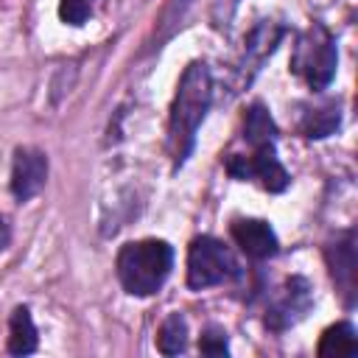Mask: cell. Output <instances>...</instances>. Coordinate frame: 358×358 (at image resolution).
Instances as JSON below:
<instances>
[{"label":"cell","mask_w":358,"mask_h":358,"mask_svg":"<svg viewBox=\"0 0 358 358\" xmlns=\"http://www.w3.org/2000/svg\"><path fill=\"white\" fill-rule=\"evenodd\" d=\"M229 235L241 246V252L252 260H268L280 249L274 229L263 218H235L229 224Z\"/></svg>","instance_id":"cell-9"},{"label":"cell","mask_w":358,"mask_h":358,"mask_svg":"<svg viewBox=\"0 0 358 358\" xmlns=\"http://www.w3.org/2000/svg\"><path fill=\"white\" fill-rule=\"evenodd\" d=\"M213 101V76L204 62H190L179 78L173 103H171V117H168V154L173 159V171H179L193 145L199 126L210 109Z\"/></svg>","instance_id":"cell-1"},{"label":"cell","mask_w":358,"mask_h":358,"mask_svg":"<svg viewBox=\"0 0 358 358\" xmlns=\"http://www.w3.org/2000/svg\"><path fill=\"white\" fill-rule=\"evenodd\" d=\"M316 352H319L322 358H330V355H333V358H352V355H358V336H355V327H352L350 322H336V324H330V327L322 333Z\"/></svg>","instance_id":"cell-13"},{"label":"cell","mask_w":358,"mask_h":358,"mask_svg":"<svg viewBox=\"0 0 358 358\" xmlns=\"http://www.w3.org/2000/svg\"><path fill=\"white\" fill-rule=\"evenodd\" d=\"M36 347H39V338H36V324L31 319V310L25 305H17L8 319V352L31 355L36 352Z\"/></svg>","instance_id":"cell-11"},{"label":"cell","mask_w":358,"mask_h":358,"mask_svg":"<svg viewBox=\"0 0 358 358\" xmlns=\"http://www.w3.org/2000/svg\"><path fill=\"white\" fill-rule=\"evenodd\" d=\"M336 67H338V50L333 34L322 22L308 25L296 36L291 53V73L299 76L310 90H324L333 81Z\"/></svg>","instance_id":"cell-3"},{"label":"cell","mask_w":358,"mask_h":358,"mask_svg":"<svg viewBox=\"0 0 358 358\" xmlns=\"http://www.w3.org/2000/svg\"><path fill=\"white\" fill-rule=\"evenodd\" d=\"M338 126H341V112H338L336 103L316 106V109L305 112L302 120H299V131H302L308 140H322V137L333 134Z\"/></svg>","instance_id":"cell-14"},{"label":"cell","mask_w":358,"mask_h":358,"mask_svg":"<svg viewBox=\"0 0 358 358\" xmlns=\"http://www.w3.org/2000/svg\"><path fill=\"white\" fill-rule=\"evenodd\" d=\"M327 266L330 274L344 294V302L352 305L355 299V241L352 232H344L333 246H327Z\"/></svg>","instance_id":"cell-10"},{"label":"cell","mask_w":358,"mask_h":358,"mask_svg":"<svg viewBox=\"0 0 358 358\" xmlns=\"http://www.w3.org/2000/svg\"><path fill=\"white\" fill-rule=\"evenodd\" d=\"M199 350H201L204 355H227V352H229L227 330L218 327V324L204 327V333H201V338H199Z\"/></svg>","instance_id":"cell-16"},{"label":"cell","mask_w":358,"mask_h":358,"mask_svg":"<svg viewBox=\"0 0 358 358\" xmlns=\"http://www.w3.org/2000/svg\"><path fill=\"white\" fill-rule=\"evenodd\" d=\"M282 34H285V28L277 25V22H271V20H263V22H257L249 31V36L243 42V53H241V59L235 64V92L243 90L257 76V70L274 53V48L282 39Z\"/></svg>","instance_id":"cell-7"},{"label":"cell","mask_w":358,"mask_h":358,"mask_svg":"<svg viewBox=\"0 0 358 358\" xmlns=\"http://www.w3.org/2000/svg\"><path fill=\"white\" fill-rule=\"evenodd\" d=\"M173 268V249L168 241L159 238H145V241H131L120 246L115 271L126 294L131 296H151L162 288Z\"/></svg>","instance_id":"cell-2"},{"label":"cell","mask_w":358,"mask_h":358,"mask_svg":"<svg viewBox=\"0 0 358 358\" xmlns=\"http://www.w3.org/2000/svg\"><path fill=\"white\" fill-rule=\"evenodd\" d=\"M243 140L249 143V148L277 145V123L271 120V115H268V109L263 103H252L246 109V117H243Z\"/></svg>","instance_id":"cell-12"},{"label":"cell","mask_w":358,"mask_h":358,"mask_svg":"<svg viewBox=\"0 0 358 358\" xmlns=\"http://www.w3.org/2000/svg\"><path fill=\"white\" fill-rule=\"evenodd\" d=\"M95 0H59V17L67 25H84L92 14Z\"/></svg>","instance_id":"cell-17"},{"label":"cell","mask_w":358,"mask_h":358,"mask_svg":"<svg viewBox=\"0 0 358 358\" xmlns=\"http://www.w3.org/2000/svg\"><path fill=\"white\" fill-rule=\"evenodd\" d=\"M241 277V266L232 252L213 235H199L187 249V288L204 291Z\"/></svg>","instance_id":"cell-4"},{"label":"cell","mask_w":358,"mask_h":358,"mask_svg":"<svg viewBox=\"0 0 358 358\" xmlns=\"http://www.w3.org/2000/svg\"><path fill=\"white\" fill-rule=\"evenodd\" d=\"M48 182V154L31 145L14 151L11 162V196L22 204L31 201Z\"/></svg>","instance_id":"cell-8"},{"label":"cell","mask_w":358,"mask_h":358,"mask_svg":"<svg viewBox=\"0 0 358 358\" xmlns=\"http://www.w3.org/2000/svg\"><path fill=\"white\" fill-rule=\"evenodd\" d=\"M224 168L229 176L241 182H257L268 193H282L291 185L288 171L277 159V145L252 148V154H229L224 159Z\"/></svg>","instance_id":"cell-5"},{"label":"cell","mask_w":358,"mask_h":358,"mask_svg":"<svg viewBox=\"0 0 358 358\" xmlns=\"http://www.w3.org/2000/svg\"><path fill=\"white\" fill-rule=\"evenodd\" d=\"M8 243H11V227H8V221L0 215V252L8 249Z\"/></svg>","instance_id":"cell-18"},{"label":"cell","mask_w":358,"mask_h":358,"mask_svg":"<svg viewBox=\"0 0 358 358\" xmlns=\"http://www.w3.org/2000/svg\"><path fill=\"white\" fill-rule=\"evenodd\" d=\"M313 308V288L305 277L294 274L285 280V285L280 288V294L268 302L263 324L271 333H285L288 327H294L296 322H302L308 316V310Z\"/></svg>","instance_id":"cell-6"},{"label":"cell","mask_w":358,"mask_h":358,"mask_svg":"<svg viewBox=\"0 0 358 358\" xmlns=\"http://www.w3.org/2000/svg\"><path fill=\"white\" fill-rule=\"evenodd\" d=\"M157 350L162 355H179L187 350V322L182 313H168L157 330Z\"/></svg>","instance_id":"cell-15"}]
</instances>
